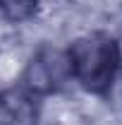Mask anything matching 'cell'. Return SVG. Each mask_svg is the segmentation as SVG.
<instances>
[{
	"mask_svg": "<svg viewBox=\"0 0 122 125\" xmlns=\"http://www.w3.org/2000/svg\"><path fill=\"white\" fill-rule=\"evenodd\" d=\"M72 77L91 94H108L122 65L120 43L103 31L74 39L67 51Z\"/></svg>",
	"mask_w": 122,
	"mask_h": 125,
	"instance_id": "6da1fadb",
	"label": "cell"
},
{
	"mask_svg": "<svg viewBox=\"0 0 122 125\" xmlns=\"http://www.w3.org/2000/svg\"><path fill=\"white\" fill-rule=\"evenodd\" d=\"M70 79H72V70H70L67 51L53 46H41L24 67V89L31 96L58 94Z\"/></svg>",
	"mask_w": 122,
	"mask_h": 125,
	"instance_id": "7a4b0ae2",
	"label": "cell"
},
{
	"mask_svg": "<svg viewBox=\"0 0 122 125\" xmlns=\"http://www.w3.org/2000/svg\"><path fill=\"white\" fill-rule=\"evenodd\" d=\"M5 113H7V125H36L38 108L34 104L36 96L24 92H5Z\"/></svg>",
	"mask_w": 122,
	"mask_h": 125,
	"instance_id": "3957f363",
	"label": "cell"
},
{
	"mask_svg": "<svg viewBox=\"0 0 122 125\" xmlns=\"http://www.w3.org/2000/svg\"><path fill=\"white\" fill-rule=\"evenodd\" d=\"M41 0H0V12L10 22H29L38 12Z\"/></svg>",
	"mask_w": 122,
	"mask_h": 125,
	"instance_id": "277c9868",
	"label": "cell"
},
{
	"mask_svg": "<svg viewBox=\"0 0 122 125\" xmlns=\"http://www.w3.org/2000/svg\"><path fill=\"white\" fill-rule=\"evenodd\" d=\"M0 125H7V113H5V96L0 94Z\"/></svg>",
	"mask_w": 122,
	"mask_h": 125,
	"instance_id": "5b68a950",
	"label": "cell"
}]
</instances>
